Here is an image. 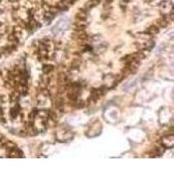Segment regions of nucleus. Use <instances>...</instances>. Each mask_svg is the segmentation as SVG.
<instances>
[{
	"label": "nucleus",
	"mask_w": 174,
	"mask_h": 174,
	"mask_svg": "<svg viewBox=\"0 0 174 174\" xmlns=\"http://www.w3.org/2000/svg\"><path fill=\"white\" fill-rule=\"evenodd\" d=\"M42 70H43L44 74L49 75V74H51V73L53 71L54 67H53L52 65H51V64H44V65L43 66V69Z\"/></svg>",
	"instance_id": "12"
},
{
	"label": "nucleus",
	"mask_w": 174,
	"mask_h": 174,
	"mask_svg": "<svg viewBox=\"0 0 174 174\" xmlns=\"http://www.w3.org/2000/svg\"><path fill=\"white\" fill-rule=\"evenodd\" d=\"M21 112V108L20 106H19V104H15L14 106L11 107V111H10V115H11V117L12 118H17V116L18 115H19V113Z\"/></svg>",
	"instance_id": "4"
},
{
	"label": "nucleus",
	"mask_w": 174,
	"mask_h": 174,
	"mask_svg": "<svg viewBox=\"0 0 174 174\" xmlns=\"http://www.w3.org/2000/svg\"><path fill=\"white\" fill-rule=\"evenodd\" d=\"M29 0H18V4L19 5H22L24 7H28L29 5Z\"/></svg>",
	"instance_id": "15"
},
{
	"label": "nucleus",
	"mask_w": 174,
	"mask_h": 174,
	"mask_svg": "<svg viewBox=\"0 0 174 174\" xmlns=\"http://www.w3.org/2000/svg\"><path fill=\"white\" fill-rule=\"evenodd\" d=\"M3 138H4V136H3V135H2V134L0 133V140H1V139H3Z\"/></svg>",
	"instance_id": "16"
},
{
	"label": "nucleus",
	"mask_w": 174,
	"mask_h": 174,
	"mask_svg": "<svg viewBox=\"0 0 174 174\" xmlns=\"http://www.w3.org/2000/svg\"><path fill=\"white\" fill-rule=\"evenodd\" d=\"M169 23H170V20H169L167 16H164V18H160L157 20L158 25L161 28H166V26H168Z\"/></svg>",
	"instance_id": "7"
},
{
	"label": "nucleus",
	"mask_w": 174,
	"mask_h": 174,
	"mask_svg": "<svg viewBox=\"0 0 174 174\" xmlns=\"http://www.w3.org/2000/svg\"><path fill=\"white\" fill-rule=\"evenodd\" d=\"M160 9H161L162 14H163L164 16H167L170 12H172V11H173L172 2L170 1V0L162 1L161 4H160Z\"/></svg>",
	"instance_id": "1"
},
{
	"label": "nucleus",
	"mask_w": 174,
	"mask_h": 174,
	"mask_svg": "<svg viewBox=\"0 0 174 174\" xmlns=\"http://www.w3.org/2000/svg\"><path fill=\"white\" fill-rule=\"evenodd\" d=\"M87 11H85L84 9H80L79 11L76 14V19L77 21H84L85 22L86 18H87Z\"/></svg>",
	"instance_id": "6"
},
{
	"label": "nucleus",
	"mask_w": 174,
	"mask_h": 174,
	"mask_svg": "<svg viewBox=\"0 0 174 174\" xmlns=\"http://www.w3.org/2000/svg\"><path fill=\"white\" fill-rule=\"evenodd\" d=\"M8 155H9L10 158H21V157H24L23 153L21 152L20 150L17 149V147L12 149V150H10L9 153H8Z\"/></svg>",
	"instance_id": "5"
},
{
	"label": "nucleus",
	"mask_w": 174,
	"mask_h": 174,
	"mask_svg": "<svg viewBox=\"0 0 174 174\" xmlns=\"http://www.w3.org/2000/svg\"><path fill=\"white\" fill-rule=\"evenodd\" d=\"M99 3H100V0H89L88 2H86L84 9L85 11H89L90 9H92L93 7L97 6Z\"/></svg>",
	"instance_id": "8"
},
{
	"label": "nucleus",
	"mask_w": 174,
	"mask_h": 174,
	"mask_svg": "<svg viewBox=\"0 0 174 174\" xmlns=\"http://www.w3.org/2000/svg\"><path fill=\"white\" fill-rule=\"evenodd\" d=\"M19 97H20V94H19V91L18 90H15L13 91L11 94V97H10V100H11V103L12 104H18V101L19 99Z\"/></svg>",
	"instance_id": "9"
},
{
	"label": "nucleus",
	"mask_w": 174,
	"mask_h": 174,
	"mask_svg": "<svg viewBox=\"0 0 174 174\" xmlns=\"http://www.w3.org/2000/svg\"><path fill=\"white\" fill-rule=\"evenodd\" d=\"M20 90H21V93H22L24 96H26V95L28 94V90H29L27 85H26V84H21Z\"/></svg>",
	"instance_id": "14"
},
{
	"label": "nucleus",
	"mask_w": 174,
	"mask_h": 174,
	"mask_svg": "<svg viewBox=\"0 0 174 174\" xmlns=\"http://www.w3.org/2000/svg\"><path fill=\"white\" fill-rule=\"evenodd\" d=\"M159 32V28L158 27L157 25H151L150 27L147 29L146 33L150 35V36H153V35L158 34Z\"/></svg>",
	"instance_id": "10"
},
{
	"label": "nucleus",
	"mask_w": 174,
	"mask_h": 174,
	"mask_svg": "<svg viewBox=\"0 0 174 174\" xmlns=\"http://www.w3.org/2000/svg\"><path fill=\"white\" fill-rule=\"evenodd\" d=\"M72 38L75 39H78V40H83L85 41L88 38V35L84 31H75L72 34Z\"/></svg>",
	"instance_id": "3"
},
{
	"label": "nucleus",
	"mask_w": 174,
	"mask_h": 174,
	"mask_svg": "<svg viewBox=\"0 0 174 174\" xmlns=\"http://www.w3.org/2000/svg\"><path fill=\"white\" fill-rule=\"evenodd\" d=\"M161 145L165 148H172L174 146V136L173 134H169L165 137H163L161 139Z\"/></svg>",
	"instance_id": "2"
},
{
	"label": "nucleus",
	"mask_w": 174,
	"mask_h": 174,
	"mask_svg": "<svg viewBox=\"0 0 174 174\" xmlns=\"http://www.w3.org/2000/svg\"><path fill=\"white\" fill-rule=\"evenodd\" d=\"M73 27L75 29V31H83L86 28L85 22L84 21H77V23L74 24Z\"/></svg>",
	"instance_id": "11"
},
{
	"label": "nucleus",
	"mask_w": 174,
	"mask_h": 174,
	"mask_svg": "<svg viewBox=\"0 0 174 174\" xmlns=\"http://www.w3.org/2000/svg\"><path fill=\"white\" fill-rule=\"evenodd\" d=\"M17 147V146H16V144L15 143H13V142H11V141H7L6 144H5V149H7L8 151H10V150H12V149H14V148H16Z\"/></svg>",
	"instance_id": "13"
}]
</instances>
